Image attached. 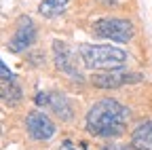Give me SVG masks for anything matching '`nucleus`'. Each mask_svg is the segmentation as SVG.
Wrapping results in <instances>:
<instances>
[{
  "instance_id": "nucleus-1",
  "label": "nucleus",
  "mask_w": 152,
  "mask_h": 150,
  "mask_svg": "<svg viewBox=\"0 0 152 150\" xmlns=\"http://www.w3.org/2000/svg\"><path fill=\"white\" fill-rule=\"evenodd\" d=\"M129 116H131V112L125 104H121L118 100H112V97H104V100H97L89 108L85 125L91 135L112 140V138H121L127 131Z\"/></svg>"
},
{
  "instance_id": "nucleus-2",
  "label": "nucleus",
  "mask_w": 152,
  "mask_h": 150,
  "mask_svg": "<svg viewBox=\"0 0 152 150\" xmlns=\"http://www.w3.org/2000/svg\"><path fill=\"white\" fill-rule=\"evenodd\" d=\"M78 55H80V64L87 70H112L123 66L129 55L121 47H112V45H93V42H83L78 45Z\"/></svg>"
},
{
  "instance_id": "nucleus-3",
  "label": "nucleus",
  "mask_w": 152,
  "mask_h": 150,
  "mask_svg": "<svg viewBox=\"0 0 152 150\" xmlns=\"http://www.w3.org/2000/svg\"><path fill=\"white\" fill-rule=\"evenodd\" d=\"M93 34L97 38H106L112 42H129L133 38V23L123 17H102L93 23Z\"/></svg>"
},
{
  "instance_id": "nucleus-4",
  "label": "nucleus",
  "mask_w": 152,
  "mask_h": 150,
  "mask_svg": "<svg viewBox=\"0 0 152 150\" xmlns=\"http://www.w3.org/2000/svg\"><path fill=\"white\" fill-rule=\"evenodd\" d=\"M78 53H74V49L64 42V40H53V59H55V66L59 68L64 74H68V76L72 80H85L83 72H80V64H78Z\"/></svg>"
},
{
  "instance_id": "nucleus-5",
  "label": "nucleus",
  "mask_w": 152,
  "mask_h": 150,
  "mask_svg": "<svg viewBox=\"0 0 152 150\" xmlns=\"http://www.w3.org/2000/svg\"><path fill=\"white\" fill-rule=\"evenodd\" d=\"M144 76L140 72H125L118 68H112L106 72H95L91 76V85L97 87V89H118L125 85H133V83H140Z\"/></svg>"
},
{
  "instance_id": "nucleus-6",
  "label": "nucleus",
  "mask_w": 152,
  "mask_h": 150,
  "mask_svg": "<svg viewBox=\"0 0 152 150\" xmlns=\"http://www.w3.org/2000/svg\"><path fill=\"white\" fill-rule=\"evenodd\" d=\"M34 42H36V26H34V21L30 19L28 15H21L17 19L15 34L9 38V45L7 47H9L11 53H23Z\"/></svg>"
},
{
  "instance_id": "nucleus-7",
  "label": "nucleus",
  "mask_w": 152,
  "mask_h": 150,
  "mask_svg": "<svg viewBox=\"0 0 152 150\" xmlns=\"http://www.w3.org/2000/svg\"><path fill=\"white\" fill-rule=\"evenodd\" d=\"M26 129H28V133L32 140H38V142H47L55 135V123L45 114V112L40 110H32L30 114L26 116Z\"/></svg>"
},
{
  "instance_id": "nucleus-8",
  "label": "nucleus",
  "mask_w": 152,
  "mask_h": 150,
  "mask_svg": "<svg viewBox=\"0 0 152 150\" xmlns=\"http://www.w3.org/2000/svg\"><path fill=\"white\" fill-rule=\"evenodd\" d=\"M49 110L59 121H64V123H68V121L74 119L72 102L64 95V93H59V91H49Z\"/></svg>"
},
{
  "instance_id": "nucleus-9",
  "label": "nucleus",
  "mask_w": 152,
  "mask_h": 150,
  "mask_svg": "<svg viewBox=\"0 0 152 150\" xmlns=\"http://www.w3.org/2000/svg\"><path fill=\"white\" fill-rule=\"evenodd\" d=\"M131 146L137 150H152V121L140 123L131 131Z\"/></svg>"
},
{
  "instance_id": "nucleus-10",
  "label": "nucleus",
  "mask_w": 152,
  "mask_h": 150,
  "mask_svg": "<svg viewBox=\"0 0 152 150\" xmlns=\"http://www.w3.org/2000/svg\"><path fill=\"white\" fill-rule=\"evenodd\" d=\"M68 2H70V0H42V2L38 4V13H40L42 17L53 19V17L61 15L68 9Z\"/></svg>"
},
{
  "instance_id": "nucleus-11",
  "label": "nucleus",
  "mask_w": 152,
  "mask_h": 150,
  "mask_svg": "<svg viewBox=\"0 0 152 150\" xmlns=\"http://www.w3.org/2000/svg\"><path fill=\"white\" fill-rule=\"evenodd\" d=\"M0 95H2L4 106H17L23 100V91L17 85V80H13V83H2V93Z\"/></svg>"
},
{
  "instance_id": "nucleus-12",
  "label": "nucleus",
  "mask_w": 152,
  "mask_h": 150,
  "mask_svg": "<svg viewBox=\"0 0 152 150\" xmlns=\"http://www.w3.org/2000/svg\"><path fill=\"white\" fill-rule=\"evenodd\" d=\"M0 76H2V83H13L15 80V74L9 70V66L4 61H0Z\"/></svg>"
},
{
  "instance_id": "nucleus-13",
  "label": "nucleus",
  "mask_w": 152,
  "mask_h": 150,
  "mask_svg": "<svg viewBox=\"0 0 152 150\" xmlns=\"http://www.w3.org/2000/svg\"><path fill=\"white\" fill-rule=\"evenodd\" d=\"M57 150H89L85 144H74V142H70V140H64L61 142V146L57 148Z\"/></svg>"
},
{
  "instance_id": "nucleus-14",
  "label": "nucleus",
  "mask_w": 152,
  "mask_h": 150,
  "mask_svg": "<svg viewBox=\"0 0 152 150\" xmlns=\"http://www.w3.org/2000/svg\"><path fill=\"white\" fill-rule=\"evenodd\" d=\"M34 102H36L38 108H49V93L38 91V93H36V97H34Z\"/></svg>"
},
{
  "instance_id": "nucleus-15",
  "label": "nucleus",
  "mask_w": 152,
  "mask_h": 150,
  "mask_svg": "<svg viewBox=\"0 0 152 150\" xmlns=\"http://www.w3.org/2000/svg\"><path fill=\"white\" fill-rule=\"evenodd\" d=\"M102 150H137V148H133L131 144L129 146H125V144H106V146H102Z\"/></svg>"
},
{
  "instance_id": "nucleus-16",
  "label": "nucleus",
  "mask_w": 152,
  "mask_h": 150,
  "mask_svg": "<svg viewBox=\"0 0 152 150\" xmlns=\"http://www.w3.org/2000/svg\"><path fill=\"white\" fill-rule=\"evenodd\" d=\"M102 2H108V4H112V2H121V0H102Z\"/></svg>"
}]
</instances>
